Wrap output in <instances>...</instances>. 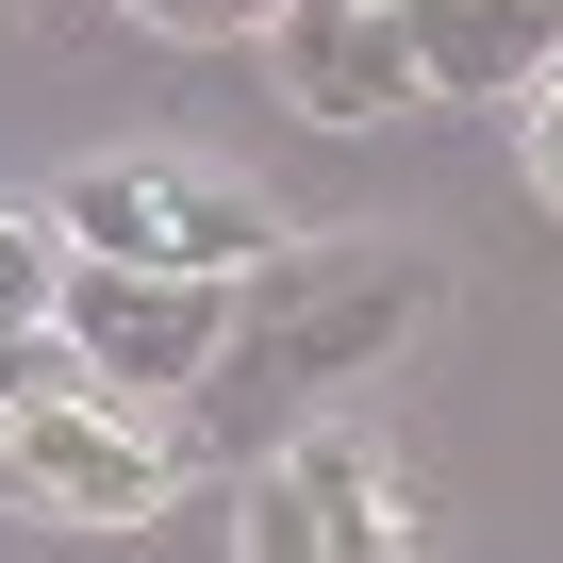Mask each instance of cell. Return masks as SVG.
<instances>
[{"label":"cell","mask_w":563,"mask_h":563,"mask_svg":"<svg viewBox=\"0 0 563 563\" xmlns=\"http://www.w3.org/2000/svg\"><path fill=\"white\" fill-rule=\"evenodd\" d=\"M431 316V265L415 249H382V232H332V249H249V282H232V332H216V365L183 382V448L199 464H265L299 415H332L349 382H382V349Z\"/></svg>","instance_id":"1"},{"label":"cell","mask_w":563,"mask_h":563,"mask_svg":"<svg viewBox=\"0 0 563 563\" xmlns=\"http://www.w3.org/2000/svg\"><path fill=\"white\" fill-rule=\"evenodd\" d=\"M183 415H150V398H100V382H51V398H0V481H18L34 514H67V530H150L166 497H183Z\"/></svg>","instance_id":"2"},{"label":"cell","mask_w":563,"mask_h":563,"mask_svg":"<svg viewBox=\"0 0 563 563\" xmlns=\"http://www.w3.org/2000/svg\"><path fill=\"white\" fill-rule=\"evenodd\" d=\"M51 332H67V365H84L100 398L183 415V382H199V365H216V332H232V282H199V265H84V249H67Z\"/></svg>","instance_id":"3"},{"label":"cell","mask_w":563,"mask_h":563,"mask_svg":"<svg viewBox=\"0 0 563 563\" xmlns=\"http://www.w3.org/2000/svg\"><path fill=\"white\" fill-rule=\"evenodd\" d=\"M232 563H415V530H398V464H382L349 415H299V431L249 464Z\"/></svg>","instance_id":"4"},{"label":"cell","mask_w":563,"mask_h":563,"mask_svg":"<svg viewBox=\"0 0 563 563\" xmlns=\"http://www.w3.org/2000/svg\"><path fill=\"white\" fill-rule=\"evenodd\" d=\"M51 232L84 265H199V282H249L265 249V199L199 183V166H67L51 183Z\"/></svg>","instance_id":"5"},{"label":"cell","mask_w":563,"mask_h":563,"mask_svg":"<svg viewBox=\"0 0 563 563\" xmlns=\"http://www.w3.org/2000/svg\"><path fill=\"white\" fill-rule=\"evenodd\" d=\"M265 51H282V100H299L316 133L431 117V100H415V34H398V0H265Z\"/></svg>","instance_id":"6"},{"label":"cell","mask_w":563,"mask_h":563,"mask_svg":"<svg viewBox=\"0 0 563 563\" xmlns=\"http://www.w3.org/2000/svg\"><path fill=\"white\" fill-rule=\"evenodd\" d=\"M398 34H415V100H514L563 67V0H398Z\"/></svg>","instance_id":"7"},{"label":"cell","mask_w":563,"mask_h":563,"mask_svg":"<svg viewBox=\"0 0 563 563\" xmlns=\"http://www.w3.org/2000/svg\"><path fill=\"white\" fill-rule=\"evenodd\" d=\"M51 282H67V232H51V216H0V332L51 316Z\"/></svg>","instance_id":"8"},{"label":"cell","mask_w":563,"mask_h":563,"mask_svg":"<svg viewBox=\"0 0 563 563\" xmlns=\"http://www.w3.org/2000/svg\"><path fill=\"white\" fill-rule=\"evenodd\" d=\"M514 150H530V183H547V216H563V67L514 84Z\"/></svg>","instance_id":"9"},{"label":"cell","mask_w":563,"mask_h":563,"mask_svg":"<svg viewBox=\"0 0 563 563\" xmlns=\"http://www.w3.org/2000/svg\"><path fill=\"white\" fill-rule=\"evenodd\" d=\"M150 34H265V0H133Z\"/></svg>","instance_id":"10"}]
</instances>
